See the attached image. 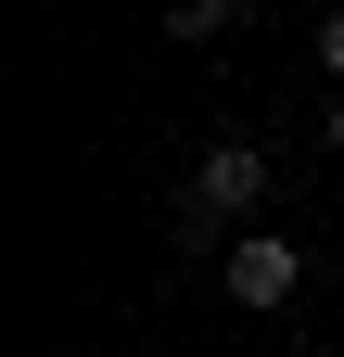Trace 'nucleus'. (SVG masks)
I'll return each instance as SVG.
<instances>
[{"instance_id": "1", "label": "nucleus", "mask_w": 344, "mask_h": 357, "mask_svg": "<svg viewBox=\"0 0 344 357\" xmlns=\"http://www.w3.org/2000/svg\"><path fill=\"white\" fill-rule=\"evenodd\" d=\"M255 204H268V153H255V141H217V153L191 166V192H179V243H217L230 217H255Z\"/></svg>"}, {"instance_id": "2", "label": "nucleus", "mask_w": 344, "mask_h": 357, "mask_svg": "<svg viewBox=\"0 0 344 357\" xmlns=\"http://www.w3.org/2000/svg\"><path fill=\"white\" fill-rule=\"evenodd\" d=\"M217 281H230V306H293V294H306V243H293V230H242L217 255Z\"/></svg>"}, {"instance_id": "3", "label": "nucleus", "mask_w": 344, "mask_h": 357, "mask_svg": "<svg viewBox=\"0 0 344 357\" xmlns=\"http://www.w3.org/2000/svg\"><path fill=\"white\" fill-rule=\"evenodd\" d=\"M319 64H331V77H344V13H331V26H319Z\"/></svg>"}, {"instance_id": "4", "label": "nucleus", "mask_w": 344, "mask_h": 357, "mask_svg": "<svg viewBox=\"0 0 344 357\" xmlns=\"http://www.w3.org/2000/svg\"><path fill=\"white\" fill-rule=\"evenodd\" d=\"M331 153H344V89H331Z\"/></svg>"}]
</instances>
